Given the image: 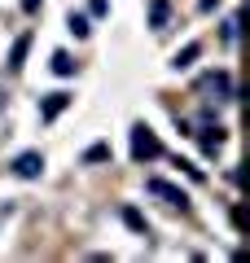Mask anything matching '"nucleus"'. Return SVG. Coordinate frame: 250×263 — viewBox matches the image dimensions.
Wrapping results in <instances>:
<instances>
[{
	"label": "nucleus",
	"mask_w": 250,
	"mask_h": 263,
	"mask_svg": "<svg viewBox=\"0 0 250 263\" xmlns=\"http://www.w3.org/2000/svg\"><path fill=\"white\" fill-rule=\"evenodd\" d=\"M198 88H202V92H215L220 101H237V92H233V79H228V70H211V75H202V79H198Z\"/></svg>",
	"instance_id": "obj_3"
},
{
	"label": "nucleus",
	"mask_w": 250,
	"mask_h": 263,
	"mask_svg": "<svg viewBox=\"0 0 250 263\" xmlns=\"http://www.w3.org/2000/svg\"><path fill=\"white\" fill-rule=\"evenodd\" d=\"M40 5H44V0H22V13H35Z\"/></svg>",
	"instance_id": "obj_15"
},
{
	"label": "nucleus",
	"mask_w": 250,
	"mask_h": 263,
	"mask_svg": "<svg viewBox=\"0 0 250 263\" xmlns=\"http://www.w3.org/2000/svg\"><path fill=\"white\" fill-rule=\"evenodd\" d=\"M105 158H110V145H105V141H97L93 149L83 154V162H105Z\"/></svg>",
	"instance_id": "obj_12"
},
{
	"label": "nucleus",
	"mask_w": 250,
	"mask_h": 263,
	"mask_svg": "<svg viewBox=\"0 0 250 263\" xmlns=\"http://www.w3.org/2000/svg\"><path fill=\"white\" fill-rule=\"evenodd\" d=\"M53 75H75V62H70V53H53Z\"/></svg>",
	"instance_id": "obj_11"
},
{
	"label": "nucleus",
	"mask_w": 250,
	"mask_h": 263,
	"mask_svg": "<svg viewBox=\"0 0 250 263\" xmlns=\"http://www.w3.org/2000/svg\"><path fill=\"white\" fill-rule=\"evenodd\" d=\"M66 27H70V35H88V31H93V27H88V13H70V18H66Z\"/></svg>",
	"instance_id": "obj_10"
},
{
	"label": "nucleus",
	"mask_w": 250,
	"mask_h": 263,
	"mask_svg": "<svg viewBox=\"0 0 250 263\" xmlns=\"http://www.w3.org/2000/svg\"><path fill=\"white\" fill-rule=\"evenodd\" d=\"M145 193L163 197L167 206H180V211H189V193H185V189H176L171 180H163V176H149V180H145Z\"/></svg>",
	"instance_id": "obj_2"
},
{
	"label": "nucleus",
	"mask_w": 250,
	"mask_h": 263,
	"mask_svg": "<svg viewBox=\"0 0 250 263\" xmlns=\"http://www.w3.org/2000/svg\"><path fill=\"white\" fill-rule=\"evenodd\" d=\"M123 219H128V224L136 228V233H145V219H140V215H136V211H132V206H123Z\"/></svg>",
	"instance_id": "obj_14"
},
{
	"label": "nucleus",
	"mask_w": 250,
	"mask_h": 263,
	"mask_svg": "<svg viewBox=\"0 0 250 263\" xmlns=\"http://www.w3.org/2000/svg\"><path fill=\"white\" fill-rule=\"evenodd\" d=\"M237 27H241V18H237V13H233V18L224 22V44H233V40H237Z\"/></svg>",
	"instance_id": "obj_13"
},
{
	"label": "nucleus",
	"mask_w": 250,
	"mask_h": 263,
	"mask_svg": "<svg viewBox=\"0 0 250 263\" xmlns=\"http://www.w3.org/2000/svg\"><path fill=\"white\" fill-rule=\"evenodd\" d=\"M224 141H228V132H224V127H202V132H198V145H202V154H211V158L224 149Z\"/></svg>",
	"instance_id": "obj_6"
},
{
	"label": "nucleus",
	"mask_w": 250,
	"mask_h": 263,
	"mask_svg": "<svg viewBox=\"0 0 250 263\" xmlns=\"http://www.w3.org/2000/svg\"><path fill=\"white\" fill-rule=\"evenodd\" d=\"M198 53H202V44L193 40V44H185L176 57H171V66H176V70H185V66H193V57H198Z\"/></svg>",
	"instance_id": "obj_9"
},
{
	"label": "nucleus",
	"mask_w": 250,
	"mask_h": 263,
	"mask_svg": "<svg viewBox=\"0 0 250 263\" xmlns=\"http://www.w3.org/2000/svg\"><path fill=\"white\" fill-rule=\"evenodd\" d=\"M66 105H70V92H48L44 101H40V123H53Z\"/></svg>",
	"instance_id": "obj_5"
},
{
	"label": "nucleus",
	"mask_w": 250,
	"mask_h": 263,
	"mask_svg": "<svg viewBox=\"0 0 250 263\" xmlns=\"http://www.w3.org/2000/svg\"><path fill=\"white\" fill-rule=\"evenodd\" d=\"M132 158H136V162H154V158H163V141H158L145 123H136V127H132Z\"/></svg>",
	"instance_id": "obj_1"
},
{
	"label": "nucleus",
	"mask_w": 250,
	"mask_h": 263,
	"mask_svg": "<svg viewBox=\"0 0 250 263\" xmlns=\"http://www.w3.org/2000/svg\"><path fill=\"white\" fill-rule=\"evenodd\" d=\"M0 224H5V211H0Z\"/></svg>",
	"instance_id": "obj_16"
},
{
	"label": "nucleus",
	"mask_w": 250,
	"mask_h": 263,
	"mask_svg": "<svg viewBox=\"0 0 250 263\" xmlns=\"http://www.w3.org/2000/svg\"><path fill=\"white\" fill-rule=\"evenodd\" d=\"M40 171H44V154L40 149H27L13 158V176L18 180H40Z\"/></svg>",
	"instance_id": "obj_4"
},
{
	"label": "nucleus",
	"mask_w": 250,
	"mask_h": 263,
	"mask_svg": "<svg viewBox=\"0 0 250 263\" xmlns=\"http://www.w3.org/2000/svg\"><path fill=\"white\" fill-rule=\"evenodd\" d=\"M27 53H31V31H22V35L13 40V48H9V62H5V66H9V75H18V70H22Z\"/></svg>",
	"instance_id": "obj_7"
},
{
	"label": "nucleus",
	"mask_w": 250,
	"mask_h": 263,
	"mask_svg": "<svg viewBox=\"0 0 250 263\" xmlns=\"http://www.w3.org/2000/svg\"><path fill=\"white\" fill-rule=\"evenodd\" d=\"M167 18H171V5H167V0H149V27L163 31V27H167Z\"/></svg>",
	"instance_id": "obj_8"
}]
</instances>
